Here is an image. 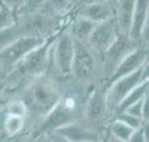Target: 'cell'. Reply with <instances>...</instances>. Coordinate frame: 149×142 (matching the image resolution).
I'll return each instance as SVG.
<instances>
[{
    "label": "cell",
    "instance_id": "cell-10",
    "mask_svg": "<svg viewBox=\"0 0 149 142\" xmlns=\"http://www.w3.org/2000/svg\"><path fill=\"white\" fill-rule=\"evenodd\" d=\"M53 133H58L62 137H65L70 142H96V141H103L106 134L102 133L99 130L90 128L88 125L83 123L82 120L74 121L68 125L59 128L58 130L53 132Z\"/></svg>",
    "mask_w": 149,
    "mask_h": 142
},
{
    "label": "cell",
    "instance_id": "cell-34",
    "mask_svg": "<svg viewBox=\"0 0 149 142\" xmlns=\"http://www.w3.org/2000/svg\"><path fill=\"white\" fill-rule=\"evenodd\" d=\"M26 142H36V139H33V141H26Z\"/></svg>",
    "mask_w": 149,
    "mask_h": 142
},
{
    "label": "cell",
    "instance_id": "cell-8",
    "mask_svg": "<svg viewBox=\"0 0 149 142\" xmlns=\"http://www.w3.org/2000/svg\"><path fill=\"white\" fill-rule=\"evenodd\" d=\"M118 36L119 33L116 29L115 20L111 19L108 21L96 24L87 41V45L96 55H103L104 51L115 42Z\"/></svg>",
    "mask_w": 149,
    "mask_h": 142
},
{
    "label": "cell",
    "instance_id": "cell-20",
    "mask_svg": "<svg viewBox=\"0 0 149 142\" xmlns=\"http://www.w3.org/2000/svg\"><path fill=\"white\" fill-rule=\"evenodd\" d=\"M16 25V15L0 3V32Z\"/></svg>",
    "mask_w": 149,
    "mask_h": 142
},
{
    "label": "cell",
    "instance_id": "cell-36",
    "mask_svg": "<svg viewBox=\"0 0 149 142\" xmlns=\"http://www.w3.org/2000/svg\"><path fill=\"white\" fill-rule=\"evenodd\" d=\"M96 142H106V141H104V139H103V141H96Z\"/></svg>",
    "mask_w": 149,
    "mask_h": 142
},
{
    "label": "cell",
    "instance_id": "cell-33",
    "mask_svg": "<svg viewBox=\"0 0 149 142\" xmlns=\"http://www.w3.org/2000/svg\"><path fill=\"white\" fill-rule=\"evenodd\" d=\"M78 1H79V0H73V4L74 3H78Z\"/></svg>",
    "mask_w": 149,
    "mask_h": 142
},
{
    "label": "cell",
    "instance_id": "cell-26",
    "mask_svg": "<svg viewBox=\"0 0 149 142\" xmlns=\"http://www.w3.org/2000/svg\"><path fill=\"white\" fill-rule=\"evenodd\" d=\"M7 88H8L7 75H6V74H1V75H0V98L3 96L4 92H7Z\"/></svg>",
    "mask_w": 149,
    "mask_h": 142
},
{
    "label": "cell",
    "instance_id": "cell-29",
    "mask_svg": "<svg viewBox=\"0 0 149 142\" xmlns=\"http://www.w3.org/2000/svg\"><path fill=\"white\" fill-rule=\"evenodd\" d=\"M36 142H53V139L50 138L49 134H45V136H41L36 139Z\"/></svg>",
    "mask_w": 149,
    "mask_h": 142
},
{
    "label": "cell",
    "instance_id": "cell-12",
    "mask_svg": "<svg viewBox=\"0 0 149 142\" xmlns=\"http://www.w3.org/2000/svg\"><path fill=\"white\" fill-rule=\"evenodd\" d=\"M79 16L95 24H100L113 19V7L104 0H93L90 3L82 4L79 8Z\"/></svg>",
    "mask_w": 149,
    "mask_h": 142
},
{
    "label": "cell",
    "instance_id": "cell-32",
    "mask_svg": "<svg viewBox=\"0 0 149 142\" xmlns=\"http://www.w3.org/2000/svg\"><path fill=\"white\" fill-rule=\"evenodd\" d=\"M90 1H93V0H79L78 3H81V6H82V4H86V3H90Z\"/></svg>",
    "mask_w": 149,
    "mask_h": 142
},
{
    "label": "cell",
    "instance_id": "cell-5",
    "mask_svg": "<svg viewBox=\"0 0 149 142\" xmlns=\"http://www.w3.org/2000/svg\"><path fill=\"white\" fill-rule=\"evenodd\" d=\"M96 54L90 49L87 44L74 39V57L71 63V75L75 83L82 86L88 84L95 75Z\"/></svg>",
    "mask_w": 149,
    "mask_h": 142
},
{
    "label": "cell",
    "instance_id": "cell-11",
    "mask_svg": "<svg viewBox=\"0 0 149 142\" xmlns=\"http://www.w3.org/2000/svg\"><path fill=\"white\" fill-rule=\"evenodd\" d=\"M148 13H149V0H136L135 11L132 17V25H131L130 37L131 39L143 44L145 37V42L148 38ZM146 46V45H145Z\"/></svg>",
    "mask_w": 149,
    "mask_h": 142
},
{
    "label": "cell",
    "instance_id": "cell-21",
    "mask_svg": "<svg viewBox=\"0 0 149 142\" xmlns=\"http://www.w3.org/2000/svg\"><path fill=\"white\" fill-rule=\"evenodd\" d=\"M19 30H17L16 25L12 28L7 29V30L0 32V51L3 50L6 46H8L11 42H13L16 38H19Z\"/></svg>",
    "mask_w": 149,
    "mask_h": 142
},
{
    "label": "cell",
    "instance_id": "cell-18",
    "mask_svg": "<svg viewBox=\"0 0 149 142\" xmlns=\"http://www.w3.org/2000/svg\"><path fill=\"white\" fill-rule=\"evenodd\" d=\"M4 112H6V116H15V117H23L26 118L28 116V109L26 105L21 99H11L4 104Z\"/></svg>",
    "mask_w": 149,
    "mask_h": 142
},
{
    "label": "cell",
    "instance_id": "cell-15",
    "mask_svg": "<svg viewBox=\"0 0 149 142\" xmlns=\"http://www.w3.org/2000/svg\"><path fill=\"white\" fill-rule=\"evenodd\" d=\"M148 91H149V80H145V82H143L141 84H139V86L136 87L132 92H130V94L127 95L125 99H124V100L119 104V107L116 108V111H115V113H113L112 118L116 116V114L124 112L127 108H130L132 104L137 103V101H140L141 99L146 98V96H148Z\"/></svg>",
    "mask_w": 149,
    "mask_h": 142
},
{
    "label": "cell",
    "instance_id": "cell-31",
    "mask_svg": "<svg viewBox=\"0 0 149 142\" xmlns=\"http://www.w3.org/2000/svg\"><path fill=\"white\" fill-rule=\"evenodd\" d=\"M104 1H107V3L108 4H111V6H115V3H116V1H118V0H104Z\"/></svg>",
    "mask_w": 149,
    "mask_h": 142
},
{
    "label": "cell",
    "instance_id": "cell-23",
    "mask_svg": "<svg viewBox=\"0 0 149 142\" xmlns=\"http://www.w3.org/2000/svg\"><path fill=\"white\" fill-rule=\"evenodd\" d=\"M0 3L16 15L23 11L24 6H25V0H0Z\"/></svg>",
    "mask_w": 149,
    "mask_h": 142
},
{
    "label": "cell",
    "instance_id": "cell-30",
    "mask_svg": "<svg viewBox=\"0 0 149 142\" xmlns=\"http://www.w3.org/2000/svg\"><path fill=\"white\" fill-rule=\"evenodd\" d=\"M104 141H106V142H128V141H121V139L113 138V137L108 136V134H106V136H104Z\"/></svg>",
    "mask_w": 149,
    "mask_h": 142
},
{
    "label": "cell",
    "instance_id": "cell-25",
    "mask_svg": "<svg viewBox=\"0 0 149 142\" xmlns=\"http://www.w3.org/2000/svg\"><path fill=\"white\" fill-rule=\"evenodd\" d=\"M146 128H148V123H145L141 128L136 129L130 137L128 142H148V136H146Z\"/></svg>",
    "mask_w": 149,
    "mask_h": 142
},
{
    "label": "cell",
    "instance_id": "cell-28",
    "mask_svg": "<svg viewBox=\"0 0 149 142\" xmlns=\"http://www.w3.org/2000/svg\"><path fill=\"white\" fill-rule=\"evenodd\" d=\"M4 117H6V112H4V105H1V107H0V133L3 132Z\"/></svg>",
    "mask_w": 149,
    "mask_h": 142
},
{
    "label": "cell",
    "instance_id": "cell-27",
    "mask_svg": "<svg viewBox=\"0 0 149 142\" xmlns=\"http://www.w3.org/2000/svg\"><path fill=\"white\" fill-rule=\"evenodd\" d=\"M49 136L53 139V142H70L69 139H66L65 137H62L61 134H58V133H50Z\"/></svg>",
    "mask_w": 149,
    "mask_h": 142
},
{
    "label": "cell",
    "instance_id": "cell-2",
    "mask_svg": "<svg viewBox=\"0 0 149 142\" xmlns=\"http://www.w3.org/2000/svg\"><path fill=\"white\" fill-rule=\"evenodd\" d=\"M82 121L90 128L106 134V126L110 121L107 101H106V84L95 87L88 92L84 100Z\"/></svg>",
    "mask_w": 149,
    "mask_h": 142
},
{
    "label": "cell",
    "instance_id": "cell-22",
    "mask_svg": "<svg viewBox=\"0 0 149 142\" xmlns=\"http://www.w3.org/2000/svg\"><path fill=\"white\" fill-rule=\"evenodd\" d=\"M113 118H118V120L123 121L124 124H127V125L130 126V128L135 129V130H136V129H139V128H141V126L145 124L143 120H140V118H137V117L132 116V114L125 113V112H121V113L116 114Z\"/></svg>",
    "mask_w": 149,
    "mask_h": 142
},
{
    "label": "cell",
    "instance_id": "cell-16",
    "mask_svg": "<svg viewBox=\"0 0 149 142\" xmlns=\"http://www.w3.org/2000/svg\"><path fill=\"white\" fill-rule=\"evenodd\" d=\"M133 132L135 129L130 128L127 124H124L123 121L118 120V118H111L106 126V134L113 137V138L121 139V141H128Z\"/></svg>",
    "mask_w": 149,
    "mask_h": 142
},
{
    "label": "cell",
    "instance_id": "cell-4",
    "mask_svg": "<svg viewBox=\"0 0 149 142\" xmlns=\"http://www.w3.org/2000/svg\"><path fill=\"white\" fill-rule=\"evenodd\" d=\"M45 37L33 36V34H23L13 42L6 46L0 51V67L1 73L8 74L11 73L13 67L19 63L29 51L36 49L37 46L45 41Z\"/></svg>",
    "mask_w": 149,
    "mask_h": 142
},
{
    "label": "cell",
    "instance_id": "cell-24",
    "mask_svg": "<svg viewBox=\"0 0 149 142\" xmlns=\"http://www.w3.org/2000/svg\"><path fill=\"white\" fill-rule=\"evenodd\" d=\"M45 3V0H25V6L23 8V13H36L40 12Z\"/></svg>",
    "mask_w": 149,
    "mask_h": 142
},
{
    "label": "cell",
    "instance_id": "cell-35",
    "mask_svg": "<svg viewBox=\"0 0 149 142\" xmlns=\"http://www.w3.org/2000/svg\"><path fill=\"white\" fill-rule=\"evenodd\" d=\"M1 74H3V73H1V67H0V75H1Z\"/></svg>",
    "mask_w": 149,
    "mask_h": 142
},
{
    "label": "cell",
    "instance_id": "cell-19",
    "mask_svg": "<svg viewBox=\"0 0 149 142\" xmlns=\"http://www.w3.org/2000/svg\"><path fill=\"white\" fill-rule=\"evenodd\" d=\"M73 4V0H45V3L40 11L50 12V13H63Z\"/></svg>",
    "mask_w": 149,
    "mask_h": 142
},
{
    "label": "cell",
    "instance_id": "cell-7",
    "mask_svg": "<svg viewBox=\"0 0 149 142\" xmlns=\"http://www.w3.org/2000/svg\"><path fill=\"white\" fill-rule=\"evenodd\" d=\"M139 45L141 44L131 39L128 36L119 34L116 37L115 42L102 55V74H103V78L106 79V82H108L110 76L112 75V73L115 71L116 66L121 62V59L125 55H128Z\"/></svg>",
    "mask_w": 149,
    "mask_h": 142
},
{
    "label": "cell",
    "instance_id": "cell-6",
    "mask_svg": "<svg viewBox=\"0 0 149 142\" xmlns=\"http://www.w3.org/2000/svg\"><path fill=\"white\" fill-rule=\"evenodd\" d=\"M74 57V38L70 30L58 34L52 46V62L57 74L68 79L71 75V63Z\"/></svg>",
    "mask_w": 149,
    "mask_h": 142
},
{
    "label": "cell",
    "instance_id": "cell-17",
    "mask_svg": "<svg viewBox=\"0 0 149 142\" xmlns=\"http://www.w3.org/2000/svg\"><path fill=\"white\" fill-rule=\"evenodd\" d=\"M26 126V118L15 116H6L3 123V133L8 138L16 137L19 134L24 133V129Z\"/></svg>",
    "mask_w": 149,
    "mask_h": 142
},
{
    "label": "cell",
    "instance_id": "cell-9",
    "mask_svg": "<svg viewBox=\"0 0 149 142\" xmlns=\"http://www.w3.org/2000/svg\"><path fill=\"white\" fill-rule=\"evenodd\" d=\"M145 63H148V47L145 45H139L128 55H125L121 59V62L116 66L115 71L112 73V75L110 76L106 84L115 82L120 78H124L127 75H131L135 71H137L139 69H141Z\"/></svg>",
    "mask_w": 149,
    "mask_h": 142
},
{
    "label": "cell",
    "instance_id": "cell-14",
    "mask_svg": "<svg viewBox=\"0 0 149 142\" xmlns=\"http://www.w3.org/2000/svg\"><path fill=\"white\" fill-rule=\"evenodd\" d=\"M95 26H96L95 22L84 19V17L78 16L74 20L73 28H71L70 33L74 39H77V41H79V42H83V44H87L88 38H90V36Z\"/></svg>",
    "mask_w": 149,
    "mask_h": 142
},
{
    "label": "cell",
    "instance_id": "cell-1",
    "mask_svg": "<svg viewBox=\"0 0 149 142\" xmlns=\"http://www.w3.org/2000/svg\"><path fill=\"white\" fill-rule=\"evenodd\" d=\"M62 89L52 78L42 75L38 78L31 79L24 87L21 100L25 103L29 116H33L36 124L45 117L61 100Z\"/></svg>",
    "mask_w": 149,
    "mask_h": 142
},
{
    "label": "cell",
    "instance_id": "cell-3",
    "mask_svg": "<svg viewBox=\"0 0 149 142\" xmlns=\"http://www.w3.org/2000/svg\"><path fill=\"white\" fill-rule=\"evenodd\" d=\"M145 80H148V63H145L141 69H139L131 75H127L124 78L106 84V101H107L110 120L112 118L116 108L125 99L127 95Z\"/></svg>",
    "mask_w": 149,
    "mask_h": 142
},
{
    "label": "cell",
    "instance_id": "cell-13",
    "mask_svg": "<svg viewBox=\"0 0 149 142\" xmlns=\"http://www.w3.org/2000/svg\"><path fill=\"white\" fill-rule=\"evenodd\" d=\"M135 4L136 0H118L113 6V20H115L118 33L121 36L130 34Z\"/></svg>",
    "mask_w": 149,
    "mask_h": 142
}]
</instances>
